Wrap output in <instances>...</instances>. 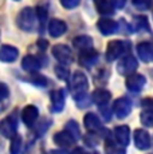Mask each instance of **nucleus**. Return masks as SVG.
<instances>
[{
  "mask_svg": "<svg viewBox=\"0 0 153 154\" xmlns=\"http://www.w3.org/2000/svg\"><path fill=\"white\" fill-rule=\"evenodd\" d=\"M70 90H71L73 98L75 100L81 99L82 97L87 95V87H89V82L87 78L82 71H75L71 76V81H70Z\"/></svg>",
  "mask_w": 153,
  "mask_h": 154,
  "instance_id": "obj_1",
  "label": "nucleus"
},
{
  "mask_svg": "<svg viewBox=\"0 0 153 154\" xmlns=\"http://www.w3.org/2000/svg\"><path fill=\"white\" fill-rule=\"evenodd\" d=\"M36 11L32 10L30 7L23 8L22 11L19 12L16 17V26L20 29L26 32H31L35 29V26H36Z\"/></svg>",
  "mask_w": 153,
  "mask_h": 154,
  "instance_id": "obj_2",
  "label": "nucleus"
},
{
  "mask_svg": "<svg viewBox=\"0 0 153 154\" xmlns=\"http://www.w3.org/2000/svg\"><path fill=\"white\" fill-rule=\"evenodd\" d=\"M130 43L123 40H110L106 46V60L114 62L116 59L121 58L126 51L130 50Z\"/></svg>",
  "mask_w": 153,
  "mask_h": 154,
  "instance_id": "obj_3",
  "label": "nucleus"
},
{
  "mask_svg": "<svg viewBox=\"0 0 153 154\" xmlns=\"http://www.w3.org/2000/svg\"><path fill=\"white\" fill-rule=\"evenodd\" d=\"M137 66H138L137 59L133 55L128 54V55H123L118 60V63H117V71H118L120 75L128 76V75L134 74V71L137 70Z\"/></svg>",
  "mask_w": 153,
  "mask_h": 154,
  "instance_id": "obj_4",
  "label": "nucleus"
},
{
  "mask_svg": "<svg viewBox=\"0 0 153 154\" xmlns=\"http://www.w3.org/2000/svg\"><path fill=\"white\" fill-rule=\"evenodd\" d=\"M16 131H17V118H16V112H12V114H10L2 121L0 133H2V135L4 138L12 140L16 135Z\"/></svg>",
  "mask_w": 153,
  "mask_h": 154,
  "instance_id": "obj_5",
  "label": "nucleus"
},
{
  "mask_svg": "<svg viewBox=\"0 0 153 154\" xmlns=\"http://www.w3.org/2000/svg\"><path fill=\"white\" fill-rule=\"evenodd\" d=\"M52 56H54L61 64H66V66H69V64L73 63V60H74L71 48L67 47L66 44H55V46L52 47Z\"/></svg>",
  "mask_w": 153,
  "mask_h": 154,
  "instance_id": "obj_6",
  "label": "nucleus"
},
{
  "mask_svg": "<svg viewBox=\"0 0 153 154\" xmlns=\"http://www.w3.org/2000/svg\"><path fill=\"white\" fill-rule=\"evenodd\" d=\"M146 83V79L144 75L141 74H132V75H128L125 81V86L129 91L132 93H140L144 88V86Z\"/></svg>",
  "mask_w": 153,
  "mask_h": 154,
  "instance_id": "obj_7",
  "label": "nucleus"
},
{
  "mask_svg": "<svg viewBox=\"0 0 153 154\" xmlns=\"http://www.w3.org/2000/svg\"><path fill=\"white\" fill-rule=\"evenodd\" d=\"M113 111L116 112L117 118L123 119V118H126L129 114H130V111H132V102L128 98H125V97L118 98L116 102H114V105H113Z\"/></svg>",
  "mask_w": 153,
  "mask_h": 154,
  "instance_id": "obj_8",
  "label": "nucleus"
},
{
  "mask_svg": "<svg viewBox=\"0 0 153 154\" xmlns=\"http://www.w3.org/2000/svg\"><path fill=\"white\" fill-rule=\"evenodd\" d=\"M52 141H54V143L57 145V146L63 147L64 150H67L69 147H71L76 142V140L70 134L69 131H67V130H64V131H58L57 134L52 137Z\"/></svg>",
  "mask_w": 153,
  "mask_h": 154,
  "instance_id": "obj_9",
  "label": "nucleus"
},
{
  "mask_svg": "<svg viewBox=\"0 0 153 154\" xmlns=\"http://www.w3.org/2000/svg\"><path fill=\"white\" fill-rule=\"evenodd\" d=\"M38 117H39V110H38V107L34 105H27L22 110V122L27 127L34 126Z\"/></svg>",
  "mask_w": 153,
  "mask_h": 154,
  "instance_id": "obj_10",
  "label": "nucleus"
},
{
  "mask_svg": "<svg viewBox=\"0 0 153 154\" xmlns=\"http://www.w3.org/2000/svg\"><path fill=\"white\" fill-rule=\"evenodd\" d=\"M97 27H98L99 32H101L102 35L108 36V35H111L118 31L120 26L117 22L109 19V17H102V19H99L98 22H97Z\"/></svg>",
  "mask_w": 153,
  "mask_h": 154,
  "instance_id": "obj_11",
  "label": "nucleus"
},
{
  "mask_svg": "<svg viewBox=\"0 0 153 154\" xmlns=\"http://www.w3.org/2000/svg\"><path fill=\"white\" fill-rule=\"evenodd\" d=\"M66 100V93L63 88H58L51 93V109L54 112H61L64 107Z\"/></svg>",
  "mask_w": 153,
  "mask_h": 154,
  "instance_id": "obj_12",
  "label": "nucleus"
},
{
  "mask_svg": "<svg viewBox=\"0 0 153 154\" xmlns=\"http://www.w3.org/2000/svg\"><path fill=\"white\" fill-rule=\"evenodd\" d=\"M40 67H42V63H40L39 58H36L34 55H26L22 60V69L30 74L38 72L40 70Z\"/></svg>",
  "mask_w": 153,
  "mask_h": 154,
  "instance_id": "obj_13",
  "label": "nucleus"
},
{
  "mask_svg": "<svg viewBox=\"0 0 153 154\" xmlns=\"http://www.w3.org/2000/svg\"><path fill=\"white\" fill-rule=\"evenodd\" d=\"M134 143H136V147L140 150H146L151 147V137L149 134L142 129H137L134 131Z\"/></svg>",
  "mask_w": 153,
  "mask_h": 154,
  "instance_id": "obj_14",
  "label": "nucleus"
},
{
  "mask_svg": "<svg viewBox=\"0 0 153 154\" xmlns=\"http://www.w3.org/2000/svg\"><path fill=\"white\" fill-rule=\"evenodd\" d=\"M83 123H85V127L87 129V131H90V133H97L102 130V122L99 121V118L94 112H87L85 115Z\"/></svg>",
  "mask_w": 153,
  "mask_h": 154,
  "instance_id": "obj_15",
  "label": "nucleus"
},
{
  "mask_svg": "<svg viewBox=\"0 0 153 154\" xmlns=\"http://www.w3.org/2000/svg\"><path fill=\"white\" fill-rule=\"evenodd\" d=\"M137 54L138 58L144 63H149L153 60V46L149 42H141L137 46Z\"/></svg>",
  "mask_w": 153,
  "mask_h": 154,
  "instance_id": "obj_16",
  "label": "nucleus"
},
{
  "mask_svg": "<svg viewBox=\"0 0 153 154\" xmlns=\"http://www.w3.org/2000/svg\"><path fill=\"white\" fill-rule=\"evenodd\" d=\"M93 39L89 36V35H79L73 39V46L75 47L78 51L85 52V51H90L93 48Z\"/></svg>",
  "mask_w": 153,
  "mask_h": 154,
  "instance_id": "obj_17",
  "label": "nucleus"
},
{
  "mask_svg": "<svg viewBox=\"0 0 153 154\" xmlns=\"http://www.w3.org/2000/svg\"><path fill=\"white\" fill-rule=\"evenodd\" d=\"M67 31V24L61 19H52L48 23V34L52 38H59Z\"/></svg>",
  "mask_w": 153,
  "mask_h": 154,
  "instance_id": "obj_18",
  "label": "nucleus"
},
{
  "mask_svg": "<svg viewBox=\"0 0 153 154\" xmlns=\"http://www.w3.org/2000/svg\"><path fill=\"white\" fill-rule=\"evenodd\" d=\"M114 137H116V141L118 142L122 146H128L130 143V129H129L126 125L122 126H117L114 129Z\"/></svg>",
  "mask_w": 153,
  "mask_h": 154,
  "instance_id": "obj_19",
  "label": "nucleus"
},
{
  "mask_svg": "<svg viewBox=\"0 0 153 154\" xmlns=\"http://www.w3.org/2000/svg\"><path fill=\"white\" fill-rule=\"evenodd\" d=\"M92 98L98 107H102V106L109 105V102H110V99H111V93L105 90V88H97L93 93Z\"/></svg>",
  "mask_w": 153,
  "mask_h": 154,
  "instance_id": "obj_20",
  "label": "nucleus"
},
{
  "mask_svg": "<svg viewBox=\"0 0 153 154\" xmlns=\"http://www.w3.org/2000/svg\"><path fill=\"white\" fill-rule=\"evenodd\" d=\"M19 56V50L14 46H8V44H3L2 51H0V59L5 63H11L15 62Z\"/></svg>",
  "mask_w": 153,
  "mask_h": 154,
  "instance_id": "obj_21",
  "label": "nucleus"
},
{
  "mask_svg": "<svg viewBox=\"0 0 153 154\" xmlns=\"http://www.w3.org/2000/svg\"><path fill=\"white\" fill-rule=\"evenodd\" d=\"M97 62H98V52L97 51L90 50V51L81 52V56H79V64H81V66L90 69Z\"/></svg>",
  "mask_w": 153,
  "mask_h": 154,
  "instance_id": "obj_22",
  "label": "nucleus"
},
{
  "mask_svg": "<svg viewBox=\"0 0 153 154\" xmlns=\"http://www.w3.org/2000/svg\"><path fill=\"white\" fill-rule=\"evenodd\" d=\"M94 2H95V8L99 12V15H102V16H110V15L114 14L116 7L113 5L111 2H108V0H94Z\"/></svg>",
  "mask_w": 153,
  "mask_h": 154,
  "instance_id": "obj_23",
  "label": "nucleus"
},
{
  "mask_svg": "<svg viewBox=\"0 0 153 154\" xmlns=\"http://www.w3.org/2000/svg\"><path fill=\"white\" fill-rule=\"evenodd\" d=\"M133 27L136 31H151L148 19L145 16H137L133 20Z\"/></svg>",
  "mask_w": 153,
  "mask_h": 154,
  "instance_id": "obj_24",
  "label": "nucleus"
},
{
  "mask_svg": "<svg viewBox=\"0 0 153 154\" xmlns=\"http://www.w3.org/2000/svg\"><path fill=\"white\" fill-rule=\"evenodd\" d=\"M64 130H67V131H69L76 141L81 138V130H79V126L75 121H73V119L69 121V122L66 123V126H64Z\"/></svg>",
  "mask_w": 153,
  "mask_h": 154,
  "instance_id": "obj_25",
  "label": "nucleus"
},
{
  "mask_svg": "<svg viewBox=\"0 0 153 154\" xmlns=\"http://www.w3.org/2000/svg\"><path fill=\"white\" fill-rule=\"evenodd\" d=\"M54 71H55V75H57L58 79H61V81H67L70 76V71L69 69L66 67V64H58V66L54 67Z\"/></svg>",
  "mask_w": 153,
  "mask_h": 154,
  "instance_id": "obj_26",
  "label": "nucleus"
},
{
  "mask_svg": "<svg viewBox=\"0 0 153 154\" xmlns=\"http://www.w3.org/2000/svg\"><path fill=\"white\" fill-rule=\"evenodd\" d=\"M22 147H23V140L22 137L19 135H15V137L11 140V146H10V152L12 154H17L22 152Z\"/></svg>",
  "mask_w": 153,
  "mask_h": 154,
  "instance_id": "obj_27",
  "label": "nucleus"
},
{
  "mask_svg": "<svg viewBox=\"0 0 153 154\" xmlns=\"http://www.w3.org/2000/svg\"><path fill=\"white\" fill-rule=\"evenodd\" d=\"M140 119L144 126L146 127H153V111L144 110L140 115Z\"/></svg>",
  "mask_w": 153,
  "mask_h": 154,
  "instance_id": "obj_28",
  "label": "nucleus"
},
{
  "mask_svg": "<svg viewBox=\"0 0 153 154\" xmlns=\"http://www.w3.org/2000/svg\"><path fill=\"white\" fill-rule=\"evenodd\" d=\"M35 11H36V16H38V20H39L40 26L45 24V22L47 20V7L43 4H39L36 8H35Z\"/></svg>",
  "mask_w": 153,
  "mask_h": 154,
  "instance_id": "obj_29",
  "label": "nucleus"
},
{
  "mask_svg": "<svg viewBox=\"0 0 153 154\" xmlns=\"http://www.w3.org/2000/svg\"><path fill=\"white\" fill-rule=\"evenodd\" d=\"M132 3L138 11H146L152 5V0H132Z\"/></svg>",
  "mask_w": 153,
  "mask_h": 154,
  "instance_id": "obj_30",
  "label": "nucleus"
},
{
  "mask_svg": "<svg viewBox=\"0 0 153 154\" xmlns=\"http://www.w3.org/2000/svg\"><path fill=\"white\" fill-rule=\"evenodd\" d=\"M79 3H81V0H61L62 7L66 10H73V8L78 7Z\"/></svg>",
  "mask_w": 153,
  "mask_h": 154,
  "instance_id": "obj_31",
  "label": "nucleus"
},
{
  "mask_svg": "<svg viewBox=\"0 0 153 154\" xmlns=\"http://www.w3.org/2000/svg\"><path fill=\"white\" fill-rule=\"evenodd\" d=\"M48 126H50V119H47V118H45V119L40 121L39 126L36 127V133H38V135L45 134V131H46L47 129H48Z\"/></svg>",
  "mask_w": 153,
  "mask_h": 154,
  "instance_id": "obj_32",
  "label": "nucleus"
},
{
  "mask_svg": "<svg viewBox=\"0 0 153 154\" xmlns=\"http://www.w3.org/2000/svg\"><path fill=\"white\" fill-rule=\"evenodd\" d=\"M85 143H86L87 146H90V147L97 146V145H98V138H97L95 135L93 134V133L89 131V134L85 137Z\"/></svg>",
  "mask_w": 153,
  "mask_h": 154,
  "instance_id": "obj_33",
  "label": "nucleus"
},
{
  "mask_svg": "<svg viewBox=\"0 0 153 154\" xmlns=\"http://www.w3.org/2000/svg\"><path fill=\"white\" fill-rule=\"evenodd\" d=\"M141 107H142L144 110L153 111V99H151V98L142 99V102H141Z\"/></svg>",
  "mask_w": 153,
  "mask_h": 154,
  "instance_id": "obj_34",
  "label": "nucleus"
},
{
  "mask_svg": "<svg viewBox=\"0 0 153 154\" xmlns=\"http://www.w3.org/2000/svg\"><path fill=\"white\" fill-rule=\"evenodd\" d=\"M99 111H101V114L104 115V119H105V121H110V118H111V111H110V109H109V105L99 107Z\"/></svg>",
  "mask_w": 153,
  "mask_h": 154,
  "instance_id": "obj_35",
  "label": "nucleus"
},
{
  "mask_svg": "<svg viewBox=\"0 0 153 154\" xmlns=\"http://www.w3.org/2000/svg\"><path fill=\"white\" fill-rule=\"evenodd\" d=\"M75 102H76V105H78V107H81V109H85V107H89V106H90V103H92V102H89V98H87V95L82 97V98H81V99L75 100Z\"/></svg>",
  "mask_w": 153,
  "mask_h": 154,
  "instance_id": "obj_36",
  "label": "nucleus"
},
{
  "mask_svg": "<svg viewBox=\"0 0 153 154\" xmlns=\"http://www.w3.org/2000/svg\"><path fill=\"white\" fill-rule=\"evenodd\" d=\"M32 83L38 86H46L47 85V78L46 76H32Z\"/></svg>",
  "mask_w": 153,
  "mask_h": 154,
  "instance_id": "obj_37",
  "label": "nucleus"
},
{
  "mask_svg": "<svg viewBox=\"0 0 153 154\" xmlns=\"http://www.w3.org/2000/svg\"><path fill=\"white\" fill-rule=\"evenodd\" d=\"M113 3V5L116 7V10H122L126 4V0H110Z\"/></svg>",
  "mask_w": 153,
  "mask_h": 154,
  "instance_id": "obj_38",
  "label": "nucleus"
},
{
  "mask_svg": "<svg viewBox=\"0 0 153 154\" xmlns=\"http://www.w3.org/2000/svg\"><path fill=\"white\" fill-rule=\"evenodd\" d=\"M0 88H2V100H5L8 97V87L5 83H2V86H0Z\"/></svg>",
  "mask_w": 153,
  "mask_h": 154,
  "instance_id": "obj_39",
  "label": "nucleus"
},
{
  "mask_svg": "<svg viewBox=\"0 0 153 154\" xmlns=\"http://www.w3.org/2000/svg\"><path fill=\"white\" fill-rule=\"evenodd\" d=\"M38 46H39V48L42 50V51H45V50L47 48V46H48V42H47L46 39H43V38H42V39L38 40Z\"/></svg>",
  "mask_w": 153,
  "mask_h": 154,
  "instance_id": "obj_40",
  "label": "nucleus"
},
{
  "mask_svg": "<svg viewBox=\"0 0 153 154\" xmlns=\"http://www.w3.org/2000/svg\"><path fill=\"white\" fill-rule=\"evenodd\" d=\"M16 2H17V0H16Z\"/></svg>",
  "mask_w": 153,
  "mask_h": 154,
  "instance_id": "obj_41",
  "label": "nucleus"
}]
</instances>
